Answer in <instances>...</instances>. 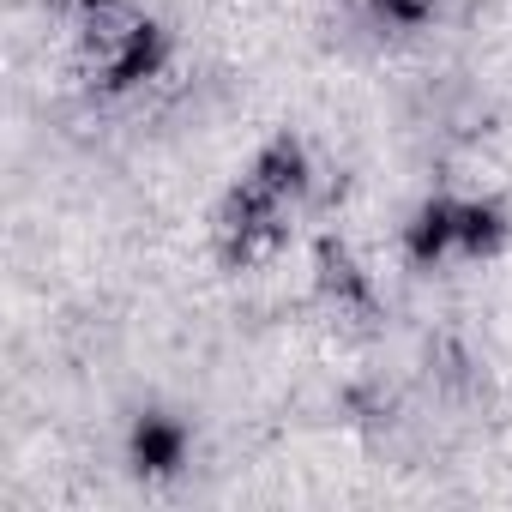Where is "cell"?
<instances>
[{
  "mask_svg": "<svg viewBox=\"0 0 512 512\" xmlns=\"http://www.w3.org/2000/svg\"><path fill=\"white\" fill-rule=\"evenodd\" d=\"M211 241H217V260L229 272H253V266H266V260L284 253V241H290V205H278L260 187L235 181L223 193V205H217Z\"/></svg>",
  "mask_w": 512,
  "mask_h": 512,
  "instance_id": "1",
  "label": "cell"
},
{
  "mask_svg": "<svg viewBox=\"0 0 512 512\" xmlns=\"http://www.w3.org/2000/svg\"><path fill=\"white\" fill-rule=\"evenodd\" d=\"M169 61H175V37H169V25L163 19H139L121 43H115V55L85 79L97 97H133V91H145L151 79H163L169 73Z\"/></svg>",
  "mask_w": 512,
  "mask_h": 512,
  "instance_id": "2",
  "label": "cell"
},
{
  "mask_svg": "<svg viewBox=\"0 0 512 512\" xmlns=\"http://www.w3.org/2000/svg\"><path fill=\"white\" fill-rule=\"evenodd\" d=\"M193 458V428L175 410H139L127 422V470L139 482H175Z\"/></svg>",
  "mask_w": 512,
  "mask_h": 512,
  "instance_id": "3",
  "label": "cell"
},
{
  "mask_svg": "<svg viewBox=\"0 0 512 512\" xmlns=\"http://www.w3.org/2000/svg\"><path fill=\"white\" fill-rule=\"evenodd\" d=\"M314 284H320V302H326L344 326H374V314H380L374 278L350 260L344 241H320V247H314Z\"/></svg>",
  "mask_w": 512,
  "mask_h": 512,
  "instance_id": "4",
  "label": "cell"
},
{
  "mask_svg": "<svg viewBox=\"0 0 512 512\" xmlns=\"http://www.w3.org/2000/svg\"><path fill=\"white\" fill-rule=\"evenodd\" d=\"M247 187H260L266 199H278V205H302L308 193H314V151L296 139V133H272L260 151H253V163H247V175H241Z\"/></svg>",
  "mask_w": 512,
  "mask_h": 512,
  "instance_id": "5",
  "label": "cell"
},
{
  "mask_svg": "<svg viewBox=\"0 0 512 512\" xmlns=\"http://www.w3.org/2000/svg\"><path fill=\"white\" fill-rule=\"evenodd\" d=\"M398 247H404V266L410 272H440L446 260H458V199L434 193L410 211V223L398 229Z\"/></svg>",
  "mask_w": 512,
  "mask_h": 512,
  "instance_id": "6",
  "label": "cell"
},
{
  "mask_svg": "<svg viewBox=\"0 0 512 512\" xmlns=\"http://www.w3.org/2000/svg\"><path fill=\"white\" fill-rule=\"evenodd\" d=\"M506 241H512L506 205H494V199H458V260L488 266V260L506 253Z\"/></svg>",
  "mask_w": 512,
  "mask_h": 512,
  "instance_id": "7",
  "label": "cell"
},
{
  "mask_svg": "<svg viewBox=\"0 0 512 512\" xmlns=\"http://www.w3.org/2000/svg\"><path fill=\"white\" fill-rule=\"evenodd\" d=\"M446 13V0H362V19L380 31V37H416V31H434Z\"/></svg>",
  "mask_w": 512,
  "mask_h": 512,
  "instance_id": "8",
  "label": "cell"
}]
</instances>
